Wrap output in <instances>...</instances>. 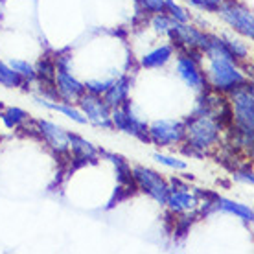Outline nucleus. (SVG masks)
<instances>
[{"mask_svg": "<svg viewBox=\"0 0 254 254\" xmlns=\"http://www.w3.org/2000/svg\"><path fill=\"white\" fill-rule=\"evenodd\" d=\"M133 179L140 190L146 191L147 195L153 197L157 203L166 204L168 195H170V186L164 179L160 177V173L153 172L149 168H144V166H134Z\"/></svg>", "mask_w": 254, "mask_h": 254, "instance_id": "4", "label": "nucleus"}, {"mask_svg": "<svg viewBox=\"0 0 254 254\" xmlns=\"http://www.w3.org/2000/svg\"><path fill=\"white\" fill-rule=\"evenodd\" d=\"M185 136L188 138V146L195 149L210 147L219 136V124L212 116L195 115L186 124Z\"/></svg>", "mask_w": 254, "mask_h": 254, "instance_id": "2", "label": "nucleus"}, {"mask_svg": "<svg viewBox=\"0 0 254 254\" xmlns=\"http://www.w3.org/2000/svg\"><path fill=\"white\" fill-rule=\"evenodd\" d=\"M35 76L41 79V83H54L56 77V58H45L39 61V66L35 70Z\"/></svg>", "mask_w": 254, "mask_h": 254, "instance_id": "20", "label": "nucleus"}, {"mask_svg": "<svg viewBox=\"0 0 254 254\" xmlns=\"http://www.w3.org/2000/svg\"><path fill=\"white\" fill-rule=\"evenodd\" d=\"M223 43H225L227 50L230 52V56H232L234 59H245L247 58L249 50L242 41H236V39H223Z\"/></svg>", "mask_w": 254, "mask_h": 254, "instance_id": "24", "label": "nucleus"}, {"mask_svg": "<svg viewBox=\"0 0 254 254\" xmlns=\"http://www.w3.org/2000/svg\"><path fill=\"white\" fill-rule=\"evenodd\" d=\"M217 13L221 15V19L225 22H229L234 28L236 32L243 33L249 39L254 37V19L251 9L240 6V4H234V2H223L221 6L217 7Z\"/></svg>", "mask_w": 254, "mask_h": 254, "instance_id": "6", "label": "nucleus"}, {"mask_svg": "<svg viewBox=\"0 0 254 254\" xmlns=\"http://www.w3.org/2000/svg\"><path fill=\"white\" fill-rule=\"evenodd\" d=\"M173 56V50L170 45H162L159 46L157 50L149 52L146 54L144 58H142V66H146V68H157V66H162L170 61V58Z\"/></svg>", "mask_w": 254, "mask_h": 254, "instance_id": "17", "label": "nucleus"}, {"mask_svg": "<svg viewBox=\"0 0 254 254\" xmlns=\"http://www.w3.org/2000/svg\"><path fill=\"white\" fill-rule=\"evenodd\" d=\"M185 138V126L172 120H159L149 127V140L157 146L177 144Z\"/></svg>", "mask_w": 254, "mask_h": 254, "instance_id": "10", "label": "nucleus"}, {"mask_svg": "<svg viewBox=\"0 0 254 254\" xmlns=\"http://www.w3.org/2000/svg\"><path fill=\"white\" fill-rule=\"evenodd\" d=\"M166 204L173 212H188V210H193L197 206V197L185 190H172L170 195H168Z\"/></svg>", "mask_w": 254, "mask_h": 254, "instance_id": "15", "label": "nucleus"}, {"mask_svg": "<svg viewBox=\"0 0 254 254\" xmlns=\"http://www.w3.org/2000/svg\"><path fill=\"white\" fill-rule=\"evenodd\" d=\"M127 92H129V77L122 76L120 79H115L111 83L109 89L103 92V102L107 103L111 109L120 107L122 103L127 100Z\"/></svg>", "mask_w": 254, "mask_h": 254, "instance_id": "13", "label": "nucleus"}, {"mask_svg": "<svg viewBox=\"0 0 254 254\" xmlns=\"http://www.w3.org/2000/svg\"><path fill=\"white\" fill-rule=\"evenodd\" d=\"M9 66H11L17 74H19L22 79H24L26 83H30V81H33L35 79V68H33L32 64H28L26 61H20V59H11L9 61Z\"/></svg>", "mask_w": 254, "mask_h": 254, "instance_id": "22", "label": "nucleus"}, {"mask_svg": "<svg viewBox=\"0 0 254 254\" xmlns=\"http://www.w3.org/2000/svg\"><path fill=\"white\" fill-rule=\"evenodd\" d=\"M232 105H234V118L236 124L240 127L243 136L253 142V131H254V100H253V89L251 85L243 83L242 87L232 90Z\"/></svg>", "mask_w": 254, "mask_h": 254, "instance_id": "3", "label": "nucleus"}, {"mask_svg": "<svg viewBox=\"0 0 254 254\" xmlns=\"http://www.w3.org/2000/svg\"><path fill=\"white\" fill-rule=\"evenodd\" d=\"M173 22H175V20H173L170 15H166L164 11H162V13H155V17H153V20H151L153 28H155L157 32H160V33H168V32H170V30H172V26H173Z\"/></svg>", "mask_w": 254, "mask_h": 254, "instance_id": "25", "label": "nucleus"}, {"mask_svg": "<svg viewBox=\"0 0 254 254\" xmlns=\"http://www.w3.org/2000/svg\"><path fill=\"white\" fill-rule=\"evenodd\" d=\"M113 83V79H109V81H100V79H90V81L85 83V90H89L90 94H98L102 96L105 90L109 89V85Z\"/></svg>", "mask_w": 254, "mask_h": 254, "instance_id": "27", "label": "nucleus"}, {"mask_svg": "<svg viewBox=\"0 0 254 254\" xmlns=\"http://www.w3.org/2000/svg\"><path fill=\"white\" fill-rule=\"evenodd\" d=\"M177 72H179V76L183 77V81H185L186 85H190L191 89H195V90L204 89L206 79H204V76L201 74L199 66H197V61L195 59H191L190 56H183V58H179Z\"/></svg>", "mask_w": 254, "mask_h": 254, "instance_id": "11", "label": "nucleus"}, {"mask_svg": "<svg viewBox=\"0 0 254 254\" xmlns=\"http://www.w3.org/2000/svg\"><path fill=\"white\" fill-rule=\"evenodd\" d=\"M191 6L206 9V11H217V7L221 6L225 0H188Z\"/></svg>", "mask_w": 254, "mask_h": 254, "instance_id": "28", "label": "nucleus"}, {"mask_svg": "<svg viewBox=\"0 0 254 254\" xmlns=\"http://www.w3.org/2000/svg\"><path fill=\"white\" fill-rule=\"evenodd\" d=\"M77 103H79V107H81L87 122H92L94 126L107 127V129L115 127L113 126V120H111V107L103 102L102 96L90 94L89 92V94H83L77 100Z\"/></svg>", "mask_w": 254, "mask_h": 254, "instance_id": "7", "label": "nucleus"}, {"mask_svg": "<svg viewBox=\"0 0 254 254\" xmlns=\"http://www.w3.org/2000/svg\"><path fill=\"white\" fill-rule=\"evenodd\" d=\"M37 127L39 131H41V134H43V138L52 146V149H56L58 153H66L70 149L68 133H64L61 127H58L56 124L46 120H39Z\"/></svg>", "mask_w": 254, "mask_h": 254, "instance_id": "12", "label": "nucleus"}, {"mask_svg": "<svg viewBox=\"0 0 254 254\" xmlns=\"http://www.w3.org/2000/svg\"><path fill=\"white\" fill-rule=\"evenodd\" d=\"M111 120H113V126L118 127L124 133L131 134V136L142 140V142H151V140H149V127L133 115L131 102H129V100H126L120 107L113 109Z\"/></svg>", "mask_w": 254, "mask_h": 254, "instance_id": "5", "label": "nucleus"}, {"mask_svg": "<svg viewBox=\"0 0 254 254\" xmlns=\"http://www.w3.org/2000/svg\"><path fill=\"white\" fill-rule=\"evenodd\" d=\"M37 102L41 103V105H45V107L52 109V111H59V113H63V115H66L70 120H74L76 124H87V118H85V115H83V113H79L77 109L66 105V103H52V102H46V100H43V98H39Z\"/></svg>", "mask_w": 254, "mask_h": 254, "instance_id": "19", "label": "nucleus"}, {"mask_svg": "<svg viewBox=\"0 0 254 254\" xmlns=\"http://www.w3.org/2000/svg\"><path fill=\"white\" fill-rule=\"evenodd\" d=\"M0 116H2V120H4L6 127H9V129H13V127H19L20 124H24V122L28 120V113H26V111H22V109H19V107L6 109V111H4Z\"/></svg>", "mask_w": 254, "mask_h": 254, "instance_id": "21", "label": "nucleus"}, {"mask_svg": "<svg viewBox=\"0 0 254 254\" xmlns=\"http://www.w3.org/2000/svg\"><path fill=\"white\" fill-rule=\"evenodd\" d=\"M144 9L149 13H162L164 11V0H140Z\"/></svg>", "mask_w": 254, "mask_h": 254, "instance_id": "29", "label": "nucleus"}, {"mask_svg": "<svg viewBox=\"0 0 254 254\" xmlns=\"http://www.w3.org/2000/svg\"><path fill=\"white\" fill-rule=\"evenodd\" d=\"M234 177L238 181H245V183H251L253 185V172L251 170H245V172H236Z\"/></svg>", "mask_w": 254, "mask_h": 254, "instance_id": "30", "label": "nucleus"}, {"mask_svg": "<svg viewBox=\"0 0 254 254\" xmlns=\"http://www.w3.org/2000/svg\"><path fill=\"white\" fill-rule=\"evenodd\" d=\"M216 208L225 210V212H229V214H234V216L242 217L243 221H247V223H251L254 219L253 210L249 208L247 204L234 203V201L225 199V197H217V199H216Z\"/></svg>", "mask_w": 254, "mask_h": 254, "instance_id": "16", "label": "nucleus"}, {"mask_svg": "<svg viewBox=\"0 0 254 254\" xmlns=\"http://www.w3.org/2000/svg\"><path fill=\"white\" fill-rule=\"evenodd\" d=\"M208 77L212 87L219 92H232L245 83V76L236 68L230 59L210 58Z\"/></svg>", "mask_w": 254, "mask_h": 254, "instance_id": "1", "label": "nucleus"}, {"mask_svg": "<svg viewBox=\"0 0 254 254\" xmlns=\"http://www.w3.org/2000/svg\"><path fill=\"white\" fill-rule=\"evenodd\" d=\"M0 107H2V105H0Z\"/></svg>", "mask_w": 254, "mask_h": 254, "instance_id": "31", "label": "nucleus"}, {"mask_svg": "<svg viewBox=\"0 0 254 254\" xmlns=\"http://www.w3.org/2000/svg\"><path fill=\"white\" fill-rule=\"evenodd\" d=\"M0 85H4L7 89H19V87L24 89V85H28V83H26L9 64L0 61Z\"/></svg>", "mask_w": 254, "mask_h": 254, "instance_id": "18", "label": "nucleus"}, {"mask_svg": "<svg viewBox=\"0 0 254 254\" xmlns=\"http://www.w3.org/2000/svg\"><path fill=\"white\" fill-rule=\"evenodd\" d=\"M153 159L160 162V164L168 166V168H173V170H185L186 168L185 160L173 159V157H168V155H162V153H153Z\"/></svg>", "mask_w": 254, "mask_h": 254, "instance_id": "26", "label": "nucleus"}, {"mask_svg": "<svg viewBox=\"0 0 254 254\" xmlns=\"http://www.w3.org/2000/svg\"><path fill=\"white\" fill-rule=\"evenodd\" d=\"M168 33L177 45L186 46L188 50H206L208 46V35L188 26L186 22H173L172 30Z\"/></svg>", "mask_w": 254, "mask_h": 254, "instance_id": "9", "label": "nucleus"}, {"mask_svg": "<svg viewBox=\"0 0 254 254\" xmlns=\"http://www.w3.org/2000/svg\"><path fill=\"white\" fill-rule=\"evenodd\" d=\"M68 146L72 147V153L77 160H96L98 157L96 147L85 138H81L79 134L68 133Z\"/></svg>", "mask_w": 254, "mask_h": 254, "instance_id": "14", "label": "nucleus"}, {"mask_svg": "<svg viewBox=\"0 0 254 254\" xmlns=\"http://www.w3.org/2000/svg\"><path fill=\"white\" fill-rule=\"evenodd\" d=\"M164 13H170V17L175 22H188V19H190V15L186 13L185 7L179 6L175 0H164Z\"/></svg>", "mask_w": 254, "mask_h": 254, "instance_id": "23", "label": "nucleus"}, {"mask_svg": "<svg viewBox=\"0 0 254 254\" xmlns=\"http://www.w3.org/2000/svg\"><path fill=\"white\" fill-rule=\"evenodd\" d=\"M56 89H58L59 100L66 103L77 102L85 94V85L79 83L76 77L70 74V66H56Z\"/></svg>", "mask_w": 254, "mask_h": 254, "instance_id": "8", "label": "nucleus"}]
</instances>
